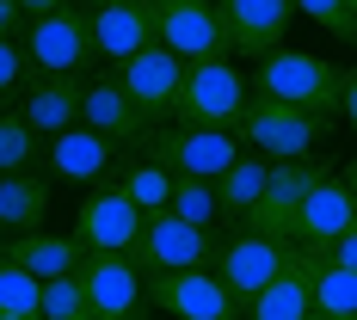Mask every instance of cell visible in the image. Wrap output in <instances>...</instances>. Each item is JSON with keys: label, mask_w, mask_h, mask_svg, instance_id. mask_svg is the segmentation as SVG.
I'll list each match as a JSON object with an SVG mask.
<instances>
[{"label": "cell", "mask_w": 357, "mask_h": 320, "mask_svg": "<svg viewBox=\"0 0 357 320\" xmlns=\"http://www.w3.org/2000/svg\"><path fill=\"white\" fill-rule=\"evenodd\" d=\"M74 277H80V289H86L99 320H130L136 302H142V271L130 259H117V252H86Z\"/></svg>", "instance_id": "obj_16"}, {"label": "cell", "mask_w": 357, "mask_h": 320, "mask_svg": "<svg viewBox=\"0 0 357 320\" xmlns=\"http://www.w3.org/2000/svg\"><path fill=\"white\" fill-rule=\"evenodd\" d=\"M117 86L130 93V105L142 111L148 123H160V117H173V105H178L185 62H178V56H167L160 43H148L142 56H130V62L117 68Z\"/></svg>", "instance_id": "obj_14"}, {"label": "cell", "mask_w": 357, "mask_h": 320, "mask_svg": "<svg viewBox=\"0 0 357 320\" xmlns=\"http://www.w3.org/2000/svg\"><path fill=\"white\" fill-rule=\"evenodd\" d=\"M0 314H37V284L0 259Z\"/></svg>", "instance_id": "obj_30"}, {"label": "cell", "mask_w": 357, "mask_h": 320, "mask_svg": "<svg viewBox=\"0 0 357 320\" xmlns=\"http://www.w3.org/2000/svg\"><path fill=\"white\" fill-rule=\"evenodd\" d=\"M148 31L185 68H197V62H234L215 0H148Z\"/></svg>", "instance_id": "obj_4"}, {"label": "cell", "mask_w": 357, "mask_h": 320, "mask_svg": "<svg viewBox=\"0 0 357 320\" xmlns=\"http://www.w3.org/2000/svg\"><path fill=\"white\" fill-rule=\"evenodd\" d=\"M296 19H314L326 37L357 43V0H302V6H296Z\"/></svg>", "instance_id": "obj_29"}, {"label": "cell", "mask_w": 357, "mask_h": 320, "mask_svg": "<svg viewBox=\"0 0 357 320\" xmlns=\"http://www.w3.org/2000/svg\"><path fill=\"white\" fill-rule=\"evenodd\" d=\"M308 314H314V259L289 252L284 277L247 308V320H308Z\"/></svg>", "instance_id": "obj_21"}, {"label": "cell", "mask_w": 357, "mask_h": 320, "mask_svg": "<svg viewBox=\"0 0 357 320\" xmlns=\"http://www.w3.org/2000/svg\"><path fill=\"white\" fill-rule=\"evenodd\" d=\"M167 210H173L178 222H191V228H204V234H215V228H222L215 185H204V178H173V204H167Z\"/></svg>", "instance_id": "obj_25"}, {"label": "cell", "mask_w": 357, "mask_h": 320, "mask_svg": "<svg viewBox=\"0 0 357 320\" xmlns=\"http://www.w3.org/2000/svg\"><path fill=\"white\" fill-rule=\"evenodd\" d=\"M265 160L259 154H241L228 173L215 178V210H222V222H247L252 210H259V197H265Z\"/></svg>", "instance_id": "obj_23"}, {"label": "cell", "mask_w": 357, "mask_h": 320, "mask_svg": "<svg viewBox=\"0 0 357 320\" xmlns=\"http://www.w3.org/2000/svg\"><path fill=\"white\" fill-rule=\"evenodd\" d=\"M308 320H321V314H308Z\"/></svg>", "instance_id": "obj_38"}, {"label": "cell", "mask_w": 357, "mask_h": 320, "mask_svg": "<svg viewBox=\"0 0 357 320\" xmlns=\"http://www.w3.org/2000/svg\"><path fill=\"white\" fill-rule=\"evenodd\" d=\"M0 259H6V265H19V271L43 289V284H56V277H74L86 252L74 247V234H19V241H6V247H0Z\"/></svg>", "instance_id": "obj_20"}, {"label": "cell", "mask_w": 357, "mask_h": 320, "mask_svg": "<svg viewBox=\"0 0 357 320\" xmlns=\"http://www.w3.org/2000/svg\"><path fill=\"white\" fill-rule=\"evenodd\" d=\"M43 167H50V185L62 178V185H105L111 178V142H99L93 130H68V136H56V142L43 148Z\"/></svg>", "instance_id": "obj_19"}, {"label": "cell", "mask_w": 357, "mask_h": 320, "mask_svg": "<svg viewBox=\"0 0 357 320\" xmlns=\"http://www.w3.org/2000/svg\"><path fill=\"white\" fill-rule=\"evenodd\" d=\"M130 320H142V314H130Z\"/></svg>", "instance_id": "obj_39"}, {"label": "cell", "mask_w": 357, "mask_h": 320, "mask_svg": "<svg viewBox=\"0 0 357 320\" xmlns=\"http://www.w3.org/2000/svg\"><path fill=\"white\" fill-rule=\"evenodd\" d=\"M333 130L326 117H308V111H289V105H271V99H247V117H241V148H252L265 167L278 160H314L321 136Z\"/></svg>", "instance_id": "obj_5"}, {"label": "cell", "mask_w": 357, "mask_h": 320, "mask_svg": "<svg viewBox=\"0 0 357 320\" xmlns=\"http://www.w3.org/2000/svg\"><path fill=\"white\" fill-rule=\"evenodd\" d=\"M80 130H93V136L111 142V148H142L160 123H148L142 111L130 105V93L117 86V74H99V80H86V93H80Z\"/></svg>", "instance_id": "obj_13"}, {"label": "cell", "mask_w": 357, "mask_h": 320, "mask_svg": "<svg viewBox=\"0 0 357 320\" xmlns=\"http://www.w3.org/2000/svg\"><path fill=\"white\" fill-rule=\"evenodd\" d=\"M321 320H357V314H321Z\"/></svg>", "instance_id": "obj_37"}, {"label": "cell", "mask_w": 357, "mask_h": 320, "mask_svg": "<svg viewBox=\"0 0 357 320\" xmlns=\"http://www.w3.org/2000/svg\"><path fill=\"white\" fill-rule=\"evenodd\" d=\"M43 215H50V178H37V173L0 178V228L43 234Z\"/></svg>", "instance_id": "obj_22"}, {"label": "cell", "mask_w": 357, "mask_h": 320, "mask_svg": "<svg viewBox=\"0 0 357 320\" xmlns=\"http://www.w3.org/2000/svg\"><path fill=\"white\" fill-rule=\"evenodd\" d=\"M130 265L148 271V277H173V271H210L215 265V234L178 222L173 210L160 215H142V234H136V252Z\"/></svg>", "instance_id": "obj_6"}, {"label": "cell", "mask_w": 357, "mask_h": 320, "mask_svg": "<svg viewBox=\"0 0 357 320\" xmlns=\"http://www.w3.org/2000/svg\"><path fill=\"white\" fill-rule=\"evenodd\" d=\"M314 314H357V277L314 259Z\"/></svg>", "instance_id": "obj_28"}, {"label": "cell", "mask_w": 357, "mask_h": 320, "mask_svg": "<svg viewBox=\"0 0 357 320\" xmlns=\"http://www.w3.org/2000/svg\"><path fill=\"white\" fill-rule=\"evenodd\" d=\"M252 99H271V105L308 111V117H326L339 111V68L326 56H308V49H278L265 62H252Z\"/></svg>", "instance_id": "obj_2"}, {"label": "cell", "mask_w": 357, "mask_h": 320, "mask_svg": "<svg viewBox=\"0 0 357 320\" xmlns=\"http://www.w3.org/2000/svg\"><path fill=\"white\" fill-rule=\"evenodd\" d=\"M241 154H247L241 136H210V130H154L142 142V160L167 167L173 178H204V185H215Z\"/></svg>", "instance_id": "obj_8"}, {"label": "cell", "mask_w": 357, "mask_h": 320, "mask_svg": "<svg viewBox=\"0 0 357 320\" xmlns=\"http://www.w3.org/2000/svg\"><path fill=\"white\" fill-rule=\"evenodd\" d=\"M345 191H351V204H357V160L345 167Z\"/></svg>", "instance_id": "obj_35"}, {"label": "cell", "mask_w": 357, "mask_h": 320, "mask_svg": "<svg viewBox=\"0 0 357 320\" xmlns=\"http://www.w3.org/2000/svg\"><path fill=\"white\" fill-rule=\"evenodd\" d=\"M247 74L234 62H197L185 68V86H178V105H173V130H210V136H234L241 117H247Z\"/></svg>", "instance_id": "obj_3"}, {"label": "cell", "mask_w": 357, "mask_h": 320, "mask_svg": "<svg viewBox=\"0 0 357 320\" xmlns=\"http://www.w3.org/2000/svg\"><path fill=\"white\" fill-rule=\"evenodd\" d=\"M86 37H93V56L99 62H130L142 56L154 31H148V0H93L86 6Z\"/></svg>", "instance_id": "obj_15"}, {"label": "cell", "mask_w": 357, "mask_h": 320, "mask_svg": "<svg viewBox=\"0 0 357 320\" xmlns=\"http://www.w3.org/2000/svg\"><path fill=\"white\" fill-rule=\"evenodd\" d=\"M37 167V136L25 130L19 111H0V178H19Z\"/></svg>", "instance_id": "obj_26"}, {"label": "cell", "mask_w": 357, "mask_h": 320, "mask_svg": "<svg viewBox=\"0 0 357 320\" xmlns=\"http://www.w3.org/2000/svg\"><path fill=\"white\" fill-rule=\"evenodd\" d=\"M0 320H37V314H0Z\"/></svg>", "instance_id": "obj_36"}, {"label": "cell", "mask_w": 357, "mask_h": 320, "mask_svg": "<svg viewBox=\"0 0 357 320\" xmlns=\"http://www.w3.org/2000/svg\"><path fill=\"white\" fill-rule=\"evenodd\" d=\"M339 111H345V123H351V136H357V68L339 74Z\"/></svg>", "instance_id": "obj_33"}, {"label": "cell", "mask_w": 357, "mask_h": 320, "mask_svg": "<svg viewBox=\"0 0 357 320\" xmlns=\"http://www.w3.org/2000/svg\"><path fill=\"white\" fill-rule=\"evenodd\" d=\"M351 228H357V204H351V191H345V178H326V185H314V197L296 215V252L302 259H321Z\"/></svg>", "instance_id": "obj_17"}, {"label": "cell", "mask_w": 357, "mask_h": 320, "mask_svg": "<svg viewBox=\"0 0 357 320\" xmlns=\"http://www.w3.org/2000/svg\"><path fill=\"white\" fill-rule=\"evenodd\" d=\"M326 160L314 154V160H278L271 173H265V197H259V210L247 215L252 234H265V241H284V247H296V215H302V204L314 197V185H326Z\"/></svg>", "instance_id": "obj_7"}, {"label": "cell", "mask_w": 357, "mask_h": 320, "mask_svg": "<svg viewBox=\"0 0 357 320\" xmlns=\"http://www.w3.org/2000/svg\"><path fill=\"white\" fill-rule=\"evenodd\" d=\"M136 234H142V210L111 178L80 197V210H74V247L80 252H117V259H130L136 252Z\"/></svg>", "instance_id": "obj_10"}, {"label": "cell", "mask_w": 357, "mask_h": 320, "mask_svg": "<svg viewBox=\"0 0 357 320\" xmlns=\"http://www.w3.org/2000/svg\"><path fill=\"white\" fill-rule=\"evenodd\" d=\"M37 320H99V314H93L80 277H56V284L37 289Z\"/></svg>", "instance_id": "obj_27"}, {"label": "cell", "mask_w": 357, "mask_h": 320, "mask_svg": "<svg viewBox=\"0 0 357 320\" xmlns=\"http://www.w3.org/2000/svg\"><path fill=\"white\" fill-rule=\"evenodd\" d=\"M25 62H31L37 80L86 74V62H93L86 6H68V0H25Z\"/></svg>", "instance_id": "obj_1"}, {"label": "cell", "mask_w": 357, "mask_h": 320, "mask_svg": "<svg viewBox=\"0 0 357 320\" xmlns=\"http://www.w3.org/2000/svg\"><path fill=\"white\" fill-rule=\"evenodd\" d=\"M142 289H148V302L173 320H247L215 271H173V277H148Z\"/></svg>", "instance_id": "obj_11"}, {"label": "cell", "mask_w": 357, "mask_h": 320, "mask_svg": "<svg viewBox=\"0 0 357 320\" xmlns=\"http://www.w3.org/2000/svg\"><path fill=\"white\" fill-rule=\"evenodd\" d=\"M80 93H86V74H62V80H31V93H25V130H31L37 142H56V136H68L80 130Z\"/></svg>", "instance_id": "obj_18"}, {"label": "cell", "mask_w": 357, "mask_h": 320, "mask_svg": "<svg viewBox=\"0 0 357 320\" xmlns=\"http://www.w3.org/2000/svg\"><path fill=\"white\" fill-rule=\"evenodd\" d=\"M25 74H31L25 49H19V43H0V99H13V93L25 86Z\"/></svg>", "instance_id": "obj_31"}, {"label": "cell", "mask_w": 357, "mask_h": 320, "mask_svg": "<svg viewBox=\"0 0 357 320\" xmlns=\"http://www.w3.org/2000/svg\"><path fill=\"white\" fill-rule=\"evenodd\" d=\"M222 6V31H228V56H247V62H265L284 49V31L296 19L289 0H215Z\"/></svg>", "instance_id": "obj_12"}, {"label": "cell", "mask_w": 357, "mask_h": 320, "mask_svg": "<svg viewBox=\"0 0 357 320\" xmlns=\"http://www.w3.org/2000/svg\"><path fill=\"white\" fill-rule=\"evenodd\" d=\"M321 265H333V271H351V277H357V228L345 234V241H333V247L321 252Z\"/></svg>", "instance_id": "obj_32"}, {"label": "cell", "mask_w": 357, "mask_h": 320, "mask_svg": "<svg viewBox=\"0 0 357 320\" xmlns=\"http://www.w3.org/2000/svg\"><path fill=\"white\" fill-rule=\"evenodd\" d=\"M111 185H117V191H123V197H130L142 215H160L167 204H173V173H167V167H154V160H136V167H123Z\"/></svg>", "instance_id": "obj_24"}, {"label": "cell", "mask_w": 357, "mask_h": 320, "mask_svg": "<svg viewBox=\"0 0 357 320\" xmlns=\"http://www.w3.org/2000/svg\"><path fill=\"white\" fill-rule=\"evenodd\" d=\"M289 252H296V247H284V241H265V234H252V228L215 247V277H222V289L241 302V314H247L252 302H259L265 289L284 277Z\"/></svg>", "instance_id": "obj_9"}, {"label": "cell", "mask_w": 357, "mask_h": 320, "mask_svg": "<svg viewBox=\"0 0 357 320\" xmlns=\"http://www.w3.org/2000/svg\"><path fill=\"white\" fill-rule=\"evenodd\" d=\"M19 25H25V0H0V43H13Z\"/></svg>", "instance_id": "obj_34"}]
</instances>
